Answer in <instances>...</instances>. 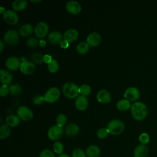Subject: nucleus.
I'll list each match as a JSON object with an SVG mask.
<instances>
[{
	"mask_svg": "<svg viewBox=\"0 0 157 157\" xmlns=\"http://www.w3.org/2000/svg\"><path fill=\"white\" fill-rule=\"evenodd\" d=\"M131 112L134 119L137 121H141L147 115V107L143 102H136L131 105Z\"/></svg>",
	"mask_w": 157,
	"mask_h": 157,
	"instance_id": "nucleus-1",
	"label": "nucleus"
},
{
	"mask_svg": "<svg viewBox=\"0 0 157 157\" xmlns=\"http://www.w3.org/2000/svg\"><path fill=\"white\" fill-rule=\"evenodd\" d=\"M63 94L69 99H74L78 96L79 88L73 82H66L63 86Z\"/></svg>",
	"mask_w": 157,
	"mask_h": 157,
	"instance_id": "nucleus-2",
	"label": "nucleus"
},
{
	"mask_svg": "<svg viewBox=\"0 0 157 157\" xmlns=\"http://www.w3.org/2000/svg\"><path fill=\"white\" fill-rule=\"evenodd\" d=\"M107 129L110 134L113 135H119L123 132L124 125L121 120L114 119L108 123Z\"/></svg>",
	"mask_w": 157,
	"mask_h": 157,
	"instance_id": "nucleus-3",
	"label": "nucleus"
},
{
	"mask_svg": "<svg viewBox=\"0 0 157 157\" xmlns=\"http://www.w3.org/2000/svg\"><path fill=\"white\" fill-rule=\"evenodd\" d=\"M60 96V91L57 87H51L44 94V100L48 103H53L56 102Z\"/></svg>",
	"mask_w": 157,
	"mask_h": 157,
	"instance_id": "nucleus-4",
	"label": "nucleus"
},
{
	"mask_svg": "<svg viewBox=\"0 0 157 157\" xmlns=\"http://www.w3.org/2000/svg\"><path fill=\"white\" fill-rule=\"evenodd\" d=\"M4 42L10 45H15L19 40V34L16 30L9 29L4 34Z\"/></svg>",
	"mask_w": 157,
	"mask_h": 157,
	"instance_id": "nucleus-5",
	"label": "nucleus"
},
{
	"mask_svg": "<svg viewBox=\"0 0 157 157\" xmlns=\"http://www.w3.org/2000/svg\"><path fill=\"white\" fill-rule=\"evenodd\" d=\"M63 135V129L58 125L51 126L47 131V136L49 139L53 141H57L62 137Z\"/></svg>",
	"mask_w": 157,
	"mask_h": 157,
	"instance_id": "nucleus-6",
	"label": "nucleus"
},
{
	"mask_svg": "<svg viewBox=\"0 0 157 157\" xmlns=\"http://www.w3.org/2000/svg\"><path fill=\"white\" fill-rule=\"evenodd\" d=\"M17 115L20 119L25 121H28L33 118V113L29 107L22 105L18 107L17 110Z\"/></svg>",
	"mask_w": 157,
	"mask_h": 157,
	"instance_id": "nucleus-7",
	"label": "nucleus"
},
{
	"mask_svg": "<svg viewBox=\"0 0 157 157\" xmlns=\"http://www.w3.org/2000/svg\"><path fill=\"white\" fill-rule=\"evenodd\" d=\"M49 30L48 25L47 23L40 21L37 23L34 28V33L39 38H43L47 34Z\"/></svg>",
	"mask_w": 157,
	"mask_h": 157,
	"instance_id": "nucleus-8",
	"label": "nucleus"
},
{
	"mask_svg": "<svg viewBox=\"0 0 157 157\" xmlns=\"http://www.w3.org/2000/svg\"><path fill=\"white\" fill-rule=\"evenodd\" d=\"M2 15L4 21L9 25H15L18 21V16L15 11L13 10H6Z\"/></svg>",
	"mask_w": 157,
	"mask_h": 157,
	"instance_id": "nucleus-9",
	"label": "nucleus"
},
{
	"mask_svg": "<svg viewBox=\"0 0 157 157\" xmlns=\"http://www.w3.org/2000/svg\"><path fill=\"white\" fill-rule=\"evenodd\" d=\"M125 99L128 101H135L140 97V92L139 90L135 87H129L126 90L124 93Z\"/></svg>",
	"mask_w": 157,
	"mask_h": 157,
	"instance_id": "nucleus-10",
	"label": "nucleus"
},
{
	"mask_svg": "<svg viewBox=\"0 0 157 157\" xmlns=\"http://www.w3.org/2000/svg\"><path fill=\"white\" fill-rule=\"evenodd\" d=\"M21 64L20 59L16 56H10L6 61V67L11 71H15L20 68Z\"/></svg>",
	"mask_w": 157,
	"mask_h": 157,
	"instance_id": "nucleus-11",
	"label": "nucleus"
},
{
	"mask_svg": "<svg viewBox=\"0 0 157 157\" xmlns=\"http://www.w3.org/2000/svg\"><path fill=\"white\" fill-rule=\"evenodd\" d=\"M20 69L21 72L24 74L31 75L34 72L36 66L33 62L29 61H25L21 63Z\"/></svg>",
	"mask_w": 157,
	"mask_h": 157,
	"instance_id": "nucleus-12",
	"label": "nucleus"
},
{
	"mask_svg": "<svg viewBox=\"0 0 157 157\" xmlns=\"http://www.w3.org/2000/svg\"><path fill=\"white\" fill-rule=\"evenodd\" d=\"M66 8L67 10L74 15H76L82 9L81 5L79 2L76 1H69L66 3Z\"/></svg>",
	"mask_w": 157,
	"mask_h": 157,
	"instance_id": "nucleus-13",
	"label": "nucleus"
},
{
	"mask_svg": "<svg viewBox=\"0 0 157 157\" xmlns=\"http://www.w3.org/2000/svg\"><path fill=\"white\" fill-rule=\"evenodd\" d=\"M101 41V37L98 33L93 32L88 35L86 39V42L90 46L96 47L99 45Z\"/></svg>",
	"mask_w": 157,
	"mask_h": 157,
	"instance_id": "nucleus-14",
	"label": "nucleus"
},
{
	"mask_svg": "<svg viewBox=\"0 0 157 157\" xmlns=\"http://www.w3.org/2000/svg\"><path fill=\"white\" fill-rule=\"evenodd\" d=\"M13 77L11 73L4 69L0 71V82L2 85H10L12 82Z\"/></svg>",
	"mask_w": 157,
	"mask_h": 157,
	"instance_id": "nucleus-15",
	"label": "nucleus"
},
{
	"mask_svg": "<svg viewBox=\"0 0 157 157\" xmlns=\"http://www.w3.org/2000/svg\"><path fill=\"white\" fill-rule=\"evenodd\" d=\"M78 37V32L77 29L71 28L66 30L64 33V39L68 42H72L77 40Z\"/></svg>",
	"mask_w": 157,
	"mask_h": 157,
	"instance_id": "nucleus-16",
	"label": "nucleus"
},
{
	"mask_svg": "<svg viewBox=\"0 0 157 157\" xmlns=\"http://www.w3.org/2000/svg\"><path fill=\"white\" fill-rule=\"evenodd\" d=\"M96 98L100 103H109L111 101V95L108 91L101 90L97 93Z\"/></svg>",
	"mask_w": 157,
	"mask_h": 157,
	"instance_id": "nucleus-17",
	"label": "nucleus"
},
{
	"mask_svg": "<svg viewBox=\"0 0 157 157\" xmlns=\"http://www.w3.org/2000/svg\"><path fill=\"white\" fill-rule=\"evenodd\" d=\"M75 107L79 110H85L88 105V101L86 96L83 95L78 96L75 99Z\"/></svg>",
	"mask_w": 157,
	"mask_h": 157,
	"instance_id": "nucleus-18",
	"label": "nucleus"
},
{
	"mask_svg": "<svg viewBox=\"0 0 157 157\" xmlns=\"http://www.w3.org/2000/svg\"><path fill=\"white\" fill-rule=\"evenodd\" d=\"M148 153V148L146 145L140 144L136 147L134 150V157H147Z\"/></svg>",
	"mask_w": 157,
	"mask_h": 157,
	"instance_id": "nucleus-19",
	"label": "nucleus"
},
{
	"mask_svg": "<svg viewBox=\"0 0 157 157\" xmlns=\"http://www.w3.org/2000/svg\"><path fill=\"white\" fill-rule=\"evenodd\" d=\"M48 38L50 42L54 45L60 44L61 40L63 39V37L61 33L57 31H52V33H50L48 35Z\"/></svg>",
	"mask_w": 157,
	"mask_h": 157,
	"instance_id": "nucleus-20",
	"label": "nucleus"
},
{
	"mask_svg": "<svg viewBox=\"0 0 157 157\" xmlns=\"http://www.w3.org/2000/svg\"><path fill=\"white\" fill-rule=\"evenodd\" d=\"M85 153L88 157H99L101 151L97 145H91L86 148Z\"/></svg>",
	"mask_w": 157,
	"mask_h": 157,
	"instance_id": "nucleus-21",
	"label": "nucleus"
},
{
	"mask_svg": "<svg viewBox=\"0 0 157 157\" xmlns=\"http://www.w3.org/2000/svg\"><path fill=\"white\" fill-rule=\"evenodd\" d=\"M28 6V2L26 0H15L12 4L14 11H21Z\"/></svg>",
	"mask_w": 157,
	"mask_h": 157,
	"instance_id": "nucleus-22",
	"label": "nucleus"
},
{
	"mask_svg": "<svg viewBox=\"0 0 157 157\" xmlns=\"http://www.w3.org/2000/svg\"><path fill=\"white\" fill-rule=\"evenodd\" d=\"M79 128L75 123H69L65 128V132L69 136H74L78 132Z\"/></svg>",
	"mask_w": 157,
	"mask_h": 157,
	"instance_id": "nucleus-23",
	"label": "nucleus"
},
{
	"mask_svg": "<svg viewBox=\"0 0 157 157\" xmlns=\"http://www.w3.org/2000/svg\"><path fill=\"white\" fill-rule=\"evenodd\" d=\"M33 26L32 25L29 23H26L23 25L19 29V33L21 36H28L32 34L33 32Z\"/></svg>",
	"mask_w": 157,
	"mask_h": 157,
	"instance_id": "nucleus-24",
	"label": "nucleus"
},
{
	"mask_svg": "<svg viewBox=\"0 0 157 157\" xmlns=\"http://www.w3.org/2000/svg\"><path fill=\"white\" fill-rule=\"evenodd\" d=\"M6 124L10 127L17 126L20 123V118L18 115H10L7 117L6 119Z\"/></svg>",
	"mask_w": 157,
	"mask_h": 157,
	"instance_id": "nucleus-25",
	"label": "nucleus"
},
{
	"mask_svg": "<svg viewBox=\"0 0 157 157\" xmlns=\"http://www.w3.org/2000/svg\"><path fill=\"white\" fill-rule=\"evenodd\" d=\"M11 133L10 126L7 124H3L0 126V139L1 140L7 139Z\"/></svg>",
	"mask_w": 157,
	"mask_h": 157,
	"instance_id": "nucleus-26",
	"label": "nucleus"
},
{
	"mask_svg": "<svg viewBox=\"0 0 157 157\" xmlns=\"http://www.w3.org/2000/svg\"><path fill=\"white\" fill-rule=\"evenodd\" d=\"M117 108L120 111H126L131 108V104L129 101L124 99H120L117 102Z\"/></svg>",
	"mask_w": 157,
	"mask_h": 157,
	"instance_id": "nucleus-27",
	"label": "nucleus"
},
{
	"mask_svg": "<svg viewBox=\"0 0 157 157\" xmlns=\"http://www.w3.org/2000/svg\"><path fill=\"white\" fill-rule=\"evenodd\" d=\"M90 45L86 42H80L76 47L77 52L80 55H85L88 51L90 48Z\"/></svg>",
	"mask_w": 157,
	"mask_h": 157,
	"instance_id": "nucleus-28",
	"label": "nucleus"
},
{
	"mask_svg": "<svg viewBox=\"0 0 157 157\" xmlns=\"http://www.w3.org/2000/svg\"><path fill=\"white\" fill-rule=\"evenodd\" d=\"M9 91L13 95H19L22 92V88L18 83H14L10 86Z\"/></svg>",
	"mask_w": 157,
	"mask_h": 157,
	"instance_id": "nucleus-29",
	"label": "nucleus"
},
{
	"mask_svg": "<svg viewBox=\"0 0 157 157\" xmlns=\"http://www.w3.org/2000/svg\"><path fill=\"white\" fill-rule=\"evenodd\" d=\"M53 150L55 153L58 155H61L63 153L64 151V145L63 143L59 141H56L53 144Z\"/></svg>",
	"mask_w": 157,
	"mask_h": 157,
	"instance_id": "nucleus-30",
	"label": "nucleus"
},
{
	"mask_svg": "<svg viewBox=\"0 0 157 157\" xmlns=\"http://www.w3.org/2000/svg\"><path fill=\"white\" fill-rule=\"evenodd\" d=\"M91 91V86L87 84H83L82 85L79 87V93L81 94V95L83 96H86L90 94Z\"/></svg>",
	"mask_w": 157,
	"mask_h": 157,
	"instance_id": "nucleus-31",
	"label": "nucleus"
},
{
	"mask_svg": "<svg viewBox=\"0 0 157 157\" xmlns=\"http://www.w3.org/2000/svg\"><path fill=\"white\" fill-rule=\"evenodd\" d=\"M56 121L57 124L56 125L62 128L67 122V117L63 113L59 114L56 117Z\"/></svg>",
	"mask_w": 157,
	"mask_h": 157,
	"instance_id": "nucleus-32",
	"label": "nucleus"
},
{
	"mask_svg": "<svg viewBox=\"0 0 157 157\" xmlns=\"http://www.w3.org/2000/svg\"><path fill=\"white\" fill-rule=\"evenodd\" d=\"M48 69L52 73H55L57 72L59 69V64L56 60L53 59L48 64Z\"/></svg>",
	"mask_w": 157,
	"mask_h": 157,
	"instance_id": "nucleus-33",
	"label": "nucleus"
},
{
	"mask_svg": "<svg viewBox=\"0 0 157 157\" xmlns=\"http://www.w3.org/2000/svg\"><path fill=\"white\" fill-rule=\"evenodd\" d=\"M109 134L107 128H101L100 129H99L97 131V136L98 138L99 139H105L107 137L108 134Z\"/></svg>",
	"mask_w": 157,
	"mask_h": 157,
	"instance_id": "nucleus-34",
	"label": "nucleus"
},
{
	"mask_svg": "<svg viewBox=\"0 0 157 157\" xmlns=\"http://www.w3.org/2000/svg\"><path fill=\"white\" fill-rule=\"evenodd\" d=\"M39 157H56L55 152L50 149L45 148L41 151L39 155Z\"/></svg>",
	"mask_w": 157,
	"mask_h": 157,
	"instance_id": "nucleus-35",
	"label": "nucleus"
},
{
	"mask_svg": "<svg viewBox=\"0 0 157 157\" xmlns=\"http://www.w3.org/2000/svg\"><path fill=\"white\" fill-rule=\"evenodd\" d=\"M72 157H86V155L82 149L77 148L72 151Z\"/></svg>",
	"mask_w": 157,
	"mask_h": 157,
	"instance_id": "nucleus-36",
	"label": "nucleus"
},
{
	"mask_svg": "<svg viewBox=\"0 0 157 157\" xmlns=\"http://www.w3.org/2000/svg\"><path fill=\"white\" fill-rule=\"evenodd\" d=\"M43 58H44V56H42L39 53H34L32 55V56H31V58L33 62L36 64H41L42 62H44Z\"/></svg>",
	"mask_w": 157,
	"mask_h": 157,
	"instance_id": "nucleus-37",
	"label": "nucleus"
},
{
	"mask_svg": "<svg viewBox=\"0 0 157 157\" xmlns=\"http://www.w3.org/2000/svg\"><path fill=\"white\" fill-rule=\"evenodd\" d=\"M139 140L140 141V142L141 143V144H147L148 143L149 140H150V136L147 133L144 132L142 134H141L139 137Z\"/></svg>",
	"mask_w": 157,
	"mask_h": 157,
	"instance_id": "nucleus-38",
	"label": "nucleus"
},
{
	"mask_svg": "<svg viewBox=\"0 0 157 157\" xmlns=\"http://www.w3.org/2000/svg\"><path fill=\"white\" fill-rule=\"evenodd\" d=\"M39 44V40L34 37L29 38L26 41V45L28 47H34Z\"/></svg>",
	"mask_w": 157,
	"mask_h": 157,
	"instance_id": "nucleus-39",
	"label": "nucleus"
},
{
	"mask_svg": "<svg viewBox=\"0 0 157 157\" xmlns=\"http://www.w3.org/2000/svg\"><path fill=\"white\" fill-rule=\"evenodd\" d=\"M10 91H9V88L8 87L7 85H2L0 86V95L2 97L6 96L9 94Z\"/></svg>",
	"mask_w": 157,
	"mask_h": 157,
	"instance_id": "nucleus-40",
	"label": "nucleus"
},
{
	"mask_svg": "<svg viewBox=\"0 0 157 157\" xmlns=\"http://www.w3.org/2000/svg\"><path fill=\"white\" fill-rule=\"evenodd\" d=\"M33 103L37 105H40L44 103L45 101L44 98L41 95H36L33 98Z\"/></svg>",
	"mask_w": 157,
	"mask_h": 157,
	"instance_id": "nucleus-41",
	"label": "nucleus"
},
{
	"mask_svg": "<svg viewBox=\"0 0 157 157\" xmlns=\"http://www.w3.org/2000/svg\"><path fill=\"white\" fill-rule=\"evenodd\" d=\"M43 60H44V63H47L48 64L53 59H52V56L50 55H45L44 56Z\"/></svg>",
	"mask_w": 157,
	"mask_h": 157,
	"instance_id": "nucleus-42",
	"label": "nucleus"
},
{
	"mask_svg": "<svg viewBox=\"0 0 157 157\" xmlns=\"http://www.w3.org/2000/svg\"><path fill=\"white\" fill-rule=\"evenodd\" d=\"M69 42H68L67 40H66L65 39H63L61 40V42H60L59 45L63 48H67L69 47Z\"/></svg>",
	"mask_w": 157,
	"mask_h": 157,
	"instance_id": "nucleus-43",
	"label": "nucleus"
},
{
	"mask_svg": "<svg viewBox=\"0 0 157 157\" xmlns=\"http://www.w3.org/2000/svg\"><path fill=\"white\" fill-rule=\"evenodd\" d=\"M4 48V44L2 40H0V52H2Z\"/></svg>",
	"mask_w": 157,
	"mask_h": 157,
	"instance_id": "nucleus-44",
	"label": "nucleus"
},
{
	"mask_svg": "<svg viewBox=\"0 0 157 157\" xmlns=\"http://www.w3.org/2000/svg\"><path fill=\"white\" fill-rule=\"evenodd\" d=\"M0 9H1V11H0V13H1V14H3L5 12H6V9H5V8L4 7H0Z\"/></svg>",
	"mask_w": 157,
	"mask_h": 157,
	"instance_id": "nucleus-45",
	"label": "nucleus"
},
{
	"mask_svg": "<svg viewBox=\"0 0 157 157\" xmlns=\"http://www.w3.org/2000/svg\"><path fill=\"white\" fill-rule=\"evenodd\" d=\"M58 157H70L68 155L66 154V153H63L61 155H59Z\"/></svg>",
	"mask_w": 157,
	"mask_h": 157,
	"instance_id": "nucleus-46",
	"label": "nucleus"
},
{
	"mask_svg": "<svg viewBox=\"0 0 157 157\" xmlns=\"http://www.w3.org/2000/svg\"><path fill=\"white\" fill-rule=\"evenodd\" d=\"M31 2H34V3H37V2H41V0H37V1H33V0H31Z\"/></svg>",
	"mask_w": 157,
	"mask_h": 157,
	"instance_id": "nucleus-47",
	"label": "nucleus"
}]
</instances>
